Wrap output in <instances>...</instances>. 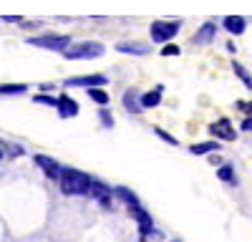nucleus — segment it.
I'll return each mask as SVG.
<instances>
[{
    "mask_svg": "<svg viewBox=\"0 0 252 242\" xmlns=\"http://www.w3.org/2000/svg\"><path fill=\"white\" fill-rule=\"evenodd\" d=\"M94 179L78 169H63L61 174V192L63 194H89Z\"/></svg>",
    "mask_w": 252,
    "mask_h": 242,
    "instance_id": "1",
    "label": "nucleus"
},
{
    "mask_svg": "<svg viewBox=\"0 0 252 242\" xmlns=\"http://www.w3.org/2000/svg\"><path fill=\"white\" fill-rule=\"evenodd\" d=\"M68 60H78V58H98L103 56V46L96 43V40H81V43H71L66 51H63Z\"/></svg>",
    "mask_w": 252,
    "mask_h": 242,
    "instance_id": "2",
    "label": "nucleus"
},
{
    "mask_svg": "<svg viewBox=\"0 0 252 242\" xmlns=\"http://www.w3.org/2000/svg\"><path fill=\"white\" fill-rule=\"evenodd\" d=\"M31 46L35 48H46V51H66L71 46V38L68 35H58V33H46V35H38V38H31L28 40Z\"/></svg>",
    "mask_w": 252,
    "mask_h": 242,
    "instance_id": "3",
    "label": "nucleus"
},
{
    "mask_svg": "<svg viewBox=\"0 0 252 242\" xmlns=\"http://www.w3.org/2000/svg\"><path fill=\"white\" fill-rule=\"evenodd\" d=\"M179 33V23H164V20H157L152 26V40L154 43H166Z\"/></svg>",
    "mask_w": 252,
    "mask_h": 242,
    "instance_id": "4",
    "label": "nucleus"
},
{
    "mask_svg": "<svg viewBox=\"0 0 252 242\" xmlns=\"http://www.w3.org/2000/svg\"><path fill=\"white\" fill-rule=\"evenodd\" d=\"M103 84H106V76H103V73H94V76L68 78L63 86H68V89H94V86H103Z\"/></svg>",
    "mask_w": 252,
    "mask_h": 242,
    "instance_id": "5",
    "label": "nucleus"
},
{
    "mask_svg": "<svg viewBox=\"0 0 252 242\" xmlns=\"http://www.w3.org/2000/svg\"><path fill=\"white\" fill-rule=\"evenodd\" d=\"M35 164L43 169L46 174H48V179H53V182H61V174H63V167L58 164V161H53L51 156H43V154H38L35 156Z\"/></svg>",
    "mask_w": 252,
    "mask_h": 242,
    "instance_id": "6",
    "label": "nucleus"
},
{
    "mask_svg": "<svg viewBox=\"0 0 252 242\" xmlns=\"http://www.w3.org/2000/svg\"><path fill=\"white\" fill-rule=\"evenodd\" d=\"M134 217H136V222H139V232H141V242L146 240V237H149L152 232H154V222H152V217H149V212H146V210H134L131 212Z\"/></svg>",
    "mask_w": 252,
    "mask_h": 242,
    "instance_id": "7",
    "label": "nucleus"
},
{
    "mask_svg": "<svg viewBox=\"0 0 252 242\" xmlns=\"http://www.w3.org/2000/svg\"><path fill=\"white\" fill-rule=\"evenodd\" d=\"M209 131H212L217 139H224V141H235V139H237V131L232 129V124H229L227 119H222V121H217V124H212V126H209Z\"/></svg>",
    "mask_w": 252,
    "mask_h": 242,
    "instance_id": "8",
    "label": "nucleus"
},
{
    "mask_svg": "<svg viewBox=\"0 0 252 242\" xmlns=\"http://www.w3.org/2000/svg\"><path fill=\"white\" fill-rule=\"evenodd\" d=\"M222 26H224V30H227V33H232V35H242V33H245V28H247V20H245L242 15H224Z\"/></svg>",
    "mask_w": 252,
    "mask_h": 242,
    "instance_id": "9",
    "label": "nucleus"
},
{
    "mask_svg": "<svg viewBox=\"0 0 252 242\" xmlns=\"http://www.w3.org/2000/svg\"><path fill=\"white\" fill-rule=\"evenodd\" d=\"M114 194H116V197H119V199H121L124 205L131 210V212L141 207V205H139V197H136V194H134L131 189H126V187H116V189H114Z\"/></svg>",
    "mask_w": 252,
    "mask_h": 242,
    "instance_id": "10",
    "label": "nucleus"
},
{
    "mask_svg": "<svg viewBox=\"0 0 252 242\" xmlns=\"http://www.w3.org/2000/svg\"><path fill=\"white\" fill-rule=\"evenodd\" d=\"M58 114H61L63 119H71V116L78 114V104H76L73 98H68L66 93H63V96L58 98Z\"/></svg>",
    "mask_w": 252,
    "mask_h": 242,
    "instance_id": "11",
    "label": "nucleus"
},
{
    "mask_svg": "<svg viewBox=\"0 0 252 242\" xmlns=\"http://www.w3.org/2000/svg\"><path fill=\"white\" fill-rule=\"evenodd\" d=\"M161 93H164V86H157L154 91H146L141 93V109H154L161 104Z\"/></svg>",
    "mask_w": 252,
    "mask_h": 242,
    "instance_id": "12",
    "label": "nucleus"
},
{
    "mask_svg": "<svg viewBox=\"0 0 252 242\" xmlns=\"http://www.w3.org/2000/svg\"><path fill=\"white\" fill-rule=\"evenodd\" d=\"M124 109L131 111V114H139L141 111V96L134 89H129V91L124 93Z\"/></svg>",
    "mask_w": 252,
    "mask_h": 242,
    "instance_id": "13",
    "label": "nucleus"
},
{
    "mask_svg": "<svg viewBox=\"0 0 252 242\" xmlns=\"http://www.w3.org/2000/svg\"><path fill=\"white\" fill-rule=\"evenodd\" d=\"M89 194H94L98 199L101 207H111V192L103 187V184H98V182H94V184H91V192Z\"/></svg>",
    "mask_w": 252,
    "mask_h": 242,
    "instance_id": "14",
    "label": "nucleus"
},
{
    "mask_svg": "<svg viewBox=\"0 0 252 242\" xmlns=\"http://www.w3.org/2000/svg\"><path fill=\"white\" fill-rule=\"evenodd\" d=\"M215 33H217V28H215L212 23H204V26L197 30V35L192 38V40H194V46H204V43H209V40L215 38Z\"/></svg>",
    "mask_w": 252,
    "mask_h": 242,
    "instance_id": "15",
    "label": "nucleus"
},
{
    "mask_svg": "<svg viewBox=\"0 0 252 242\" xmlns=\"http://www.w3.org/2000/svg\"><path fill=\"white\" fill-rule=\"evenodd\" d=\"M119 53H134V56H144L149 53V46H141V43H119L116 46Z\"/></svg>",
    "mask_w": 252,
    "mask_h": 242,
    "instance_id": "16",
    "label": "nucleus"
},
{
    "mask_svg": "<svg viewBox=\"0 0 252 242\" xmlns=\"http://www.w3.org/2000/svg\"><path fill=\"white\" fill-rule=\"evenodd\" d=\"M28 86L23 84H3L0 86V96H18V93H26Z\"/></svg>",
    "mask_w": 252,
    "mask_h": 242,
    "instance_id": "17",
    "label": "nucleus"
},
{
    "mask_svg": "<svg viewBox=\"0 0 252 242\" xmlns=\"http://www.w3.org/2000/svg\"><path fill=\"white\" fill-rule=\"evenodd\" d=\"M217 149H220L217 141H202V144H194L192 147V154H212Z\"/></svg>",
    "mask_w": 252,
    "mask_h": 242,
    "instance_id": "18",
    "label": "nucleus"
},
{
    "mask_svg": "<svg viewBox=\"0 0 252 242\" xmlns=\"http://www.w3.org/2000/svg\"><path fill=\"white\" fill-rule=\"evenodd\" d=\"M232 71L237 73V78L242 81V84H245L247 89H252V76H250V73H247V71H245V68H242V66L237 63V60H235V63H232Z\"/></svg>",
    "mask_w": 252,
    "mask_h": 242,
    "instance_id": "19",
    "label": "nucleus"
},
{
    "mask_svg": "<svg viewBox=\"0 0 252 242\" xmlns=\"http://www.w3.org/2000/svg\"><path fill=\"white\" fill-rule=\"evenodd\" d=\"M89 96L96 101V104L109 106V93H106V91H101V89H89Z\"/></svg>",
    "mask_w": 252,
    "mask_h": 242,
    "instance_id": "20",
    "label": "nucleus"
},
{
    "mask_svg": "<svg viewBox=\"0 0 252 242\" xmlns=\"http://www.w3.org/2000/svg\"><path fill=\"white\" fill-rule=\"evenodd\" d=\"M217 177H220L222 182H229V184H235V172H232V167H229V164L220 167V169H217Z\"/></svg>",
    "mask_w": 252,
    "mask_h": 242,
    "instance_id": "21",
    "label": "nucleus"
},
{
    "mask_svg": "<svg viewBox=\"0 0 252 242\" xmlns=\"http://www.w3.org/2000/svg\"><path fill=\"white\" fill-rule=\"evenodd\" d=\"M35 104H46V106H58V98H53V96H46V93H38V96H35Z\"/></svg>",
    "mask_w": 252,
    "mask_h": 242,
    "instance_id": "22",
    "label": "nucleus"
},
{
    "mask_svg": "<svg viewBox=\"0 0 252 242\" xmlns=\"http://www.w3.org/2000/svg\"><path fill=\"white\" fill-rule=\"evenodd\" d=\"M98 119L103 121V126H106V129H111V126H114V116H111L106 109H101V111H98Z\"/></svg>",
    "mask_w": 252,
    "mask_h": 242,
    "instance_id": "23",
    "label": "nucleus"
},
{
    "mask_svg": "<svg viewBox=\"0 0 252 242\" xmlns=\"http://www.w3.org/2000/svg\"><path fill=\"white\" fill-rule=\"evenodd\" d=\"M154 131H157V136H159V139H164V141H166V144H172V147H177V144H179V141H177L172 134H166L164 129H154Z\"/></svg>",
    "mask_w": 252,
    "mask_h": 242,
    "instance_id": "24",
    "label": "nucleus"
},
{
    "mask_svg": "<svg viewBox=\"0 0 252 242\" xmlns=\"http://www.w3.org/2000/svg\"><path fill=\"white\" fill-rule=\"evenodd\" d=\"M237 109H240V111H245L247 116L252 114V104H250V101H247V104H245V101H240V104H237Z\"/></svg>",
    "mask_w": 252,
    "mask_h": 242,
    "instance_id": "25",
    "label": "nucleus"
},
{
    "mask_svg": "<svg viewBox=\"0 0 252 242\" xmlns=\"http://www.w3.org/2000/svg\"><path fill=\"white\" fill-rule=\"evenodd\" d=\"M161 53H164V56H177V53H179V48H174V46H164V48H161Z\"/></svg>",
    "mask_w": 252,
    "mask_h": 242,
    "instance_id": "26",
    "label": "nucleus"
},
{
    "mask_svg": "<svg viewBox=\"0 0 252 242\" xmlns=\"http://www.w3.org/2000/svg\"><path fill=\"white\" fill-rule=\"evenodd\" d=\"M242 131H252V114L245 116V121H242Z\"/></svg>",
    "mask_w": 252,
    "mask_h": 242,
    "instance_id": "27",
    "label": "nucleus"
},
{
    "mask_svg": "<svg viewBox=\"0 0 252 242\" xmlns=\"http://www.w3.org/2000/svg\"><path fill=\"white\" fill-rule=\"evenodd\" d=\"M5 20H8V23H20L23 18H20V15H5Z\"/></svg>",
    "mask_w": 252,
    "mask_h": 242,
    "instance_id": "28",
    "label": "nucleus"
},
{
    "mask_svg": "<svg viewBox=\"0 0 252 242\" xmlns=\"http://www.w3.org/2000/svg\"><path fill=\"white\" fill-rule=\"evenodd\" d=\"M0 159H3V149H0Z\"/></svg>",
    "mask_w": 252,
    "mask_h": 242,
    "instance_id": "29",
    "label": "nucleus"
}]
</instances>
